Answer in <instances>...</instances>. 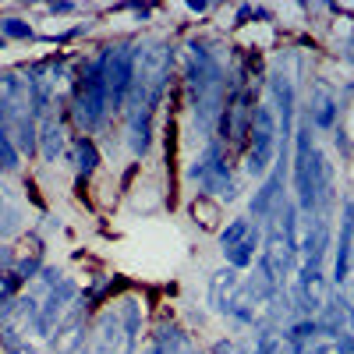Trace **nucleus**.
<instances>
[{
    "label": "nucleus",
    "mask_w": 354,
    "mask_h": 354,
    "mask_svg": "<svg viewBox=\"0 0 354 354\" xmlns=\"http://www.w3.org/2000/svg\"><path fill=\"white\" fill-rule=\"evenodd\" d=\"M39 142H43V160H57L61 156V149H64V128H61V121H43V135H39Z\"/></svg>",
    "instance_id": "13"
},
{
    "label": "nucleus",
    "mask_w": 354,
    "mask_h": 354,
    "mask_svg": "<svg viewBox=\"0 0 354 354\" xmlns=\"http://www.w3.org/2000/svg\"><path fill=\"white\" fill-rule=\"evenodd\" d=\"M248 135H252V149L245 156V170L252 177H262L266 170H270V163L277 156V145H280V121H277V110L270 103L255 106Z\"/></svg>",
    "instance_id": "2"
},
{
    "label": "nucleus",
    "mask_w": 354,
    "mask_h": 354,
    "mask_svg": "<svg viewBox=\"0 0 354 354\" xmlns=\"http://www.w3.org/2000/svg\"><path fill=\"white\" fill-rule=\"evenodd\" d=\"M319 337H351L354 333V305L351 298L340 290V294H326V305L319 308Z\"/></svg>",
    "instance_id": "6"
},
{
    "label": "nucleus",
    "mask_w": 354,
    "mask_h": 354,
    "mask_svg": "<svg viewBox=\"0 0 354 354\" xmlns=\"http://www.w3.org/2000/svg\"><path fill=\"white\" fill-rule=\"evenodd\" d=\"M294 255L290 248H287V241L280 238V230H277V223H270V241H266V248H262V270L270 273V280L277 283V287H283V280L290 277V270H294Z\"/></svg>",
    "instance_id": "7"
},
{
    "label": "nucleus",
    "mask_w": 354,
    "mask_h": 354,
    "mask_svg": "<svg viewBox=\"0 0 354 354\" xmlns=\"http://www.w3.org/2000/svg\"><path fill=\"white\" fill-rule=\"evenodd\" d=\"M106 85H103V64L96 57L93 68H85V78H78V88H75V121L78 128L85 131H96L106 117Z\"/></svg>",
    "instance_id": "3"
},
{
    "label": "nucleus",
    "mask_w": 354,
    "mask_h": 354,
    "mask_svg": "<svg viewBox=\"0 0 354 354\" xmlns=\"http://www.w3.org/2000/svg\"><path fill=\"white\" fill-rule=\"evenodd\" d=\"M248 230H252V223H248V220H230V223L220 230V248H223V252H227V248H234V245H238Z\"/></svg>",
    "instance_id": "17"
},
{
    "label": "nucleus",
    "mask_w": 354,
    "mask_h": 354,
    "mask_svg": "<svg viewBox=\"0 0 354 354\" xmlns=\"http://www.w3.org/2000/svg\"><path fill=\"white\" fill-rule=\"evenodd\" d=\"M75 160H78V174L82 177H88V174L100 167V149H96V142L88 138V135H82L75 142Z\"/></svg>",
    "instance_id": "14"
},
{
    "label": "nucleus",
    "mask_w": 354,
    "mask_h": 354,
    "mask_svg": "<svg viewBox=\"0 0 354 354\" xmlns=\"http://www.w3.org/2000/svg\"><path fill=\"white\" fill-rule=\"evenodd\" d=\"M337 121V100H333V88L326 82H315L312 85V121L315 128H333Z\"/></svg>",
    "instance_id": "11"
},
{
    "label": "nucleus",
    "mask_w": 354,
    "mask_h": 354,
    "mask_svg": "<svg viewBox=\"0 0 354 354\" xmlns=\"http://www.w3.org/2000/svg\"><path fill=\"white\" fill-rule=\"evenodd\" d=\"M255 248H259V227H252L238 245L223 252L227 255V266H230V270H245V266H252L255 262Z\"/></svg>",
    "instance_id": "12"
},
{
    "label": "nucleus",
    "mask_w": 354,
    "mask_h": 354,
    "mask_svg": "<svg viewBox=\"0 0 354 354\" xmlns=\"http://www.w3.org/2000/svg\"><path fill=\"white\" fill-rule=\"evenodd\" d=\"M75 11V4H68V0H64V4H50V15H71Z\"/></svg>",
    "instance_id": "20"
},
{
    "label": "nucleus",
    "mask_w": 354,
    "mask_h": 354,
    "mask_svg": "<svg viewBox=\"0 0 354 354\" xmlns=\"http://www.w3.org/2000/svg\"><path fill=\"white\" fill-rule=\"evenodd\" d=\"M315 145H312V124L305 121L294 131V192H298V205L312 216L319 209L315 198Z\"/></svg>",
    "instance_id": "4"
},
{
    "label": "nucleus",
    "mask_w": 354,
    "mask_h": 354,
    "mask_svg": "<svg viewBox=\"0 0 354 354\" xmlns=\"http://www.w3.org/2000/svg\"><path fill=\"white\" fill-rule=\"evenodd\" d=\"M280 333L273 330V326H262L259 330V337H255V351L252 354H280Z\"/></svg>",
    "instance_id": "18"
},
{
    "label": "nucleus",
    "mask_w": 354,
    "mask_h": 354,
    "mask_svg": "<svg viewBox=\"0 0 354 354\" xmlns=\"http://www.w3.org/2000/svg\"><path fill=\"white\" fill-rule=\"evenodd\" d=\"M351 270H354V198H347V202H344L340 238H337V252H333V280L344 287Z\"/></svg>",
    "instance_id": "8"
},
{
    "label": "nucleus",
    "mask_w": 354,
    "mask_h": 354,
    "mask_svg": "<svg viewBox=\"0 0 354 354\" xmlns=\"http://www.w3.org/2000/svg\"><path fill=\"white\" fill-rule=\"evenodd\" d=\"M0 36L4 39H36V32H32V25H28L25 18H4L0 21Z\"/></svg>",
    "instance_id": "16"
},
{
    "label": "nucleus",
    "mask_w": 354,
    "mask_h": 354,
    "mask_svg": "<svg viewBox=\"0 0 354 354\" xmlns=\"http://www.w3.org/2000/svg\"><path fill=\"white\" fill-rule=\"evenodd\" d=\"M252 113H255V93L252 88H238L227 110H220V135L234 145H241L252 128Z\"/></svg>",
    "instance_id": "5"
},
{
    "label": "nucleus",
    "mask_w": 354,
    "mask_h": 354,
    "mask_svg": "<svg viewBox=\"0 0 354 354\" xmlns=\"http://www.w3.org/2000/svg\"><path fill=\"white\" fill-rule=\"evenodd\" d=\"M248 18H252V8L245 4V8H238V21H234V25H245Z\"/></svg>",
    "instance_id": "21"
},
{
    "label": "nucleus",
    "mask_w": 354,
    "mask_h": 354,
    "mask_svg": "<svg viewBox=\"0 0 354 354\" xmlns=\"http://www.w3.org/2000/svg\"><path fill=\"white\" fill-rule=\"evenodd\" d=\"M4 46H8V39H4V36H0V50H4Z\"/></svg>",
    "instance_id": "24"
},
{
    "label": "nucleus",
    "mask_w": 354,
    "mask_h": 354,
    "mask_svg": "<svg viewBox=\"0 0 354 354\" xmlns=\"http://www.w3.org/2000/svg\"><path fill=\"white\" fill-rule=\"evenodd\" d=\"M347 96H354V82H351V85H347Z\"/></svg>",
    "instance_id": "23"
},
{
    "label": "nucleus",
    "mask_w": 354,
    "mask_h": 354,
    "mask_svg": "<svg viewBox=\"0 0 354 354\" xmlns=\"http://www.w3.org/2000/svg\"><path fill=\"white\" fill-rule=\"evenodd\" d=\"M238 290H241V277H238V270H220V273H213L209 277V305H213V312H220V315H230V305H234V298H238Z\"/></svg>",
    "instance_id": "10"
},
{
    "label": "nucleus",
    "mask_w": 354,
    "mask_h": 354,
    "mask_svg": "<svg viewBox=\"0 0 354 354\" xmlns=\"http://www.w3.org/2000/svg\"><path fill=\"white\" fill-rule=\"evenodd\" d=\"M344 53H347V61H354V39H347V50Z\"/></svg>",
    "instance_id": "22"
},
{
    "label": "nucleus",
    "mask_w": 354,
    "mask_h": 354,
    "mask_svg": "<svg viewBox=\"0 0 354 354\" xmlns=\"http://www.w3.org/2000/svg\"><path fill=\"white\" fill-rule=\"evenodd\" d=\"M283 177H287V153H280V160H277V170L266 177V185L255 192V198H252V216L255 220H270V213H273V205L283 198L280 195V188H283Z\"/></svg>",
    "instance_id": "9"
},
{
    "label": "nucleus",
    "mask_w": 354,
    "mask_h": 354,
    "mask_svg": "<svg viewBox=\"0 0 354 354\" xmlns=\"http://www.w3.org/2000/svg\"><path fill=\"white\" fill-rule=\"evenodd\" d=\"M135 43H117L100 50V64H103V85H106V106L110 110H124L128 88L135 78Z\"/></svg>",
    "instance_id": "1"
},
{
    "label": "nucleus",
    "mask_w": 354,
    "mask_h": 354,
    "mask_svg": "<svg viewBox=\"0 0 354 354\" xmlns=\"http://www.w3.org/2000/svg\"><path fill=\"white\" fill-rule=\"evenodd\" d=\"M315 337H319V322H315V319H298V322H290V326H287V333H283V340L298 344V347L312 344Z\"/></svg>",
    "instance_id": "15"
},
{
    "label": "nucleus",
    "mask_w": 354,
    "mask_h": 354,
    "mask_svg": "<svg viewBox=\"0 0 354 354\" xmlns=\"http://www.w3.org/2000/svg\"><path fill=\"white\" fill-rule=\"evenodd\" d=\"M11 262H15V252L11 248H0V273H8Z\"/></svg>",
    "instance_id": "19"
}]
</instances>
